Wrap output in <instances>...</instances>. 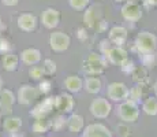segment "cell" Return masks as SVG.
Instances as JSON below:
<instances>
[{"label": "cell", "instance_id": "cell-1", "mask_svg": "<svg viewBox=\"0 0 157 137\" xmlns=\"http://www.w3.org/2000/svg\"><path fill=\"white\" fill-rule=\"evenodd\" d=\"M134 50L141 55L155 54L157 50V36L147 30H141L134 40Z\"/></svg>", "mask_w": 157, "mask_h": 137}, {"label": "cell", "instance_id": "cell-2", "mask_svg": "<svg viewBox=\"0 0 157 137\" xmlns=\"http://www.w3.org/2000/svg\"><path fill=\"white\" fill-rule=\"evenodd\" d=\"M108 66V60L104 55L98 52H90L89 56L83 60L82 69L90 77H97V75L102 74Z\"/></svg>", "mask_w": 157, "mask_h": 137}, {"label": "cell", "instance_id": "cell-3", "mask_svg": "<svg viewBox=\"0 0 157 137\" xmlns=\"http://www.w3.org/2000/svg\"><path fill=\"white\" fill-rule=\"evenodd\" d=\"M116 112H117V117L124 123H134L137 122L138 117H140V104L127 99L126 102L119 103Z\"/></svg>", "mask_w": 157, "mask_h": 137}, {"label": "cell", "instance_id": "cell-4", "mask_svg": "<svg viewBox=\"0 0 157 137\" xmlns=\"http://www.w3.org/2000/svg\"><path fill=\"white\" fill-rule=\"evenodd\" d=\"M40 96V91L37 87L30 84H22L17 91V102L22 106H30L36 103Z\"/></svg>", "mask_w": 157, "mask_h": 137}, {"label": "cell", "instance_id": "cell-5", "mask_svg": "<svg viewBox=\"0 0 157 137\" xmlns=\"http://www.w3.org/2000/svg\"><path fill=\"white\" fill-rule=\"evenodd\" d=\"M130 95V88L124 82L115 81L108 84L107 87V96L109 100H112L115 103H123L128 99Z\"/></svg>", "mask_w": 157, "mask_h": 137}, {"label": "cell", "instance_id": "cell-6", "mask_svg": "<svg viewBox=\"0 0 157 137\" xmlns=\"http://www.w3.org/2000/svg\"><path fill=\"white\" fill-rule=\"evenodd\" d=\"M90 114L97 119H105L109 117L111 111H112V106H111L109 100L105 97H96L92 100L89 106Z\"/></svg>", "mask_w": 157, "mask_h": 137}, {"label": "cell", "instance_id": "cell-7", "mask_svg": "<svg viewBox=\"0 0 157 137\" xmlns=\"http://www.w3.org/2000/svg\"><path fill=\"white\" fill-rule=\"evenodd\" d=\"M71 44V37L62 30H55L49 36V47L55 52H64Z\"/></svg>", "mask_w": 157, "mask_h": 137}, {"label": "cell", "instance_id": "cell-8", "mask_svg": "<svg viewBox=\"0 0 157 137\" xmlns=\"http://www.w3.org/2000/svg\"><path fill=\"white\" fill-rule=\"evenodd\" d=\"M142 11L144 10H142V7H141V4H138V3L134 2V0H130V2L124 3V4L122 6L120 13H122V17L124 21L135 23L142 18V15H144Z\"/></svg>", "mask_w": 157, "mask_h": 137}, {"label": "cell", "instance_id": "cell-9", "mask_svg": "<svg viewBox=\"0 0 157 137\" xmlns=\"http://www.w3.org/2000/svg\"><path fill=\"white\" fill-rule=\"evenodd\" d=\"M55 110H56L55 96H48L34 106V108L30 111V115H32L34 119H37V118H47L48 115L52 111H55Z\"/></svg>", "mask_w": 157, "mask_h": 137}, {"label": "cell", "instance_id": "cell-10", "mask_svg": "<svg viewBox=\"0 0 157 137\" xmlns=\"http://www.w3.org/2000/svg\"><path fill=\"white\" fill-rule=\"evenodd\" d=\"M55 107L57 114H72V110L75 107V100L74 97L71 96V93L64 92V93H60V95L55 96Z\"/></svg>", "mask_w": 157, "mask_h": 137}, {"label": "cell", "instance_id": "cell-11", "mask_svg": "<svg viewBox=\"0 0 157 137\" xmlns=\"http://www.w3.org/2000/svg\"><path fill=\"white\" fill-rule=\"evenodd\" d=\"M102 21V8L97 4L89 6L86 8V11L83 13V23L86 27L94 29L101 23Z\"/></svg>", "mask_w": 157, "mask_h": 137}, {"label": "cell", "instance_id": "cell-12", "mask_svg": "<svg viewBox=\"0 0 157 137\" xmlns=\"http://www.w3.org/2000/svg\"><path fill=\"white\" fill-rule=\"evenodd\" d=\"M60 19H62V14H60L59 10H56L53 7L45 8L40 17L41 23L47 29H55V27H57V25L60 23Z\"/></svg>", "mask_w": 157, "mask_h": 137}, {"label": "cell", "instance_id": "cell-13", "mask_svg": "<svg viewBox=\"0 0 157 137\" xmlns=\"http://www.w3.org/2000/svg\"><path fill=\"white\" fill-rule=\"evenodd\" d=\"M104 56L107 58V60L111 65H116V66H122L126 60L130 59L127 51L123 47H116V45H113L111 50H108L104 54Z\"/></svg>", "mask_w": 157, "mask_h": 137}, {"label": "cell", "instance_id": "cell-14", "mask_svg": "<svg viewBox=\"0 0 157 137\" xmlns=\"http://www.w3.org/2000/svg\"><path fill=\"white\" fill-rule=\"evenodd\" d=\"M128 37V30L122 25H115L108 32V40L116 47H123Z\"/></svg>", "mask_w": 157, "mask_h": 137}, {"label": "cell", "instance_id": "cell-15", "mask_svg": "<svg viewBox=\"0 0 157 137\" xmlns=\"http://www.w3.org/2000/svg\"><path fill=\"white\" fill-rule=\"evenodd\" d=\"M17 102V95L10 89H3L0 92V111L4 114L6 117L11 114L13 111V106Z\"/></svg>", "mask_w": 157, "mask_h": 137}, {"label": "cell", "instance_id": "cell-16", "mask_svg": "<svg viewBox=\"0 0 157 137\" xmlns=\"http://www.w3.org/2000/svg\"><path fill=\"white\" fill-rule=\"evenodd\" d=\"M82 137H112V132L104 123H89L83 129Z\"/></svg>", "mask_w": 157, "mask_h": 137}, {"label": "cell", "instance_id": "cell-17", "mask_svg": "<svg viewBox=\"0 0 157 137\" xmlns=\"http://www.w3.org/2000/svg\"><path fill=\"white\" fill-rule=\"evenodd\" d=\"M37 23H38L37 17H36L34 14H32V13L21 14L19 17H18V19H17L18 27H19L21 30H23V32H26V33H30V32H33V30H36Z\"/></svg>", "mask_w": 157, "mask_h": 137}, {"label": "cell", "instance_id": "cell-18", "mask_svg": "<svg viewBox=\"0 0 157 137\" xmlns=\"http://www.w3.org/2000/svg\"><path fill=\"white\" fill-rule=\"evenodd\" d=\"M83 81L79 75L77 74H70L64 78L63 81V87L68 93H78L83 89Z\"/></svg>", "mask_w": 157, "mask_h": 137}, {"label": "cell", "instance_id": "cell-19", "mask_svg": "<svg viewBox=\"0 0 157 137\" xmlns=\"http://www.w3.org/2000/svg\"><path fill=\"white\" fill-rule=\"evenodd\" d=\"M21 60H22V63H25V65L28 66H36L38 62L41 60V51L37 50V48H25V50L21 52Z\"/></svg>", "mask_w": 157, "mask_h": 137}, {"label": "cell", "instance_id": "cell-20", "mask_svg": "<svg viewBox=\"0 0 157 137\" xmlns=\"http://www.w3.org/2000/svg\"><path fill=\"white\" fill-rule=\"evenodd\" d=\"M22 127V119L15 115H8L3 119V129L8 135H17L19 129Z\"/></svg>", "mask_w": 157, "mask_h": 137}, {"label": "cell", "instance_id": "cell-21", "mask_svg": "<svg viewBox=\"0 0 157 137\" xmlns=\"http://www.w3.org/2000/svg\"><path fill=\"white\" fill-rule=\"evenodd\" d=\"M52 129V121L48 118H37L32 125V132L36 136H45Z\"/></svg>", "mask_w": 157, "mask_h": 137}, {"label": "cell", "instance_id": "cell-22", "mask_svg": "<svg viewBox=\"0 0 157 137\" xmlns=\"http://www.w3.org/2000/svg\"><path fill=\"white\" fill-rule=\"evenodd\" d=\"M67 129L71 133H79L85 129V119L81 114H71L67 118Z\"/></svg>", "mask_w": 157, "mask_h": 137}, {"label": "cell", "instance_id": "cell-23", "mask_svg": "<svg viewBox=\"0 0 157 137\" xmlns=\"http://www.w3.org/2000/svg\"><path fill=\"white\" fill-rule=\"evenodd\" d=\"M2 65L6 71H15L18 69V65H19V56L13 52L4 54L2 58Z\"/></svg>", "mask_w": 157, "mask_h": 137}, {"label": "cell", "instance_id": "cell-24", "mask_svg": "<svg viewBox=\"0 0 157 137\" xmlns=\"http://www.w3.org/2000/svg\"><path fill=\"white\" fill-rule=\"evenodd\" d=\"M146 95V85L145 84H135L132 88H130V95L128 99L135 102L137 104H140L141 102H144V97ZM146 99V97H145Z\"/></svg>", "mask_w": 157, "mask_h": 137}, {"label": "cell", "instance_id": "cell-25", "mask_svg": "<svg viewBox=\"0 0 157 137\" xmlns=\"http://www.w3.org/2000/svg\"><path fill=\"white\" fill-rule=\"evenodd\" d=\"M102 88V82L98 77H87L83 81V89L90 95H97Z\"/></svg>", "mask_w": 157, "mask_h": 137}, {"label": "cell", "instance_id": "cell-26", "mask_svg": "<svg viewBox=\"0 0 157 137\" xmlns=\"http://www.w3.org/2000/svg\"><path fill=\"white\" fill-rule=\"evenodd\" d=\"M142 111L149 117L157 115V96H147L142 102Z\"/></svg>", "mask_w": 157, "mask_h": 137}, {"label": "cell", "instance_id": "cell-27", "mask_svg": "<svg viewBox=\"0 0 157 137\" xmlns=\"http://www.w3.org/2000/svg\"><path fill=\"white\" fill-rule=\"evenodd\" d=\"M132 80H134L135 84H145L147 82V77H149V73H147V69L145 66H137L135 70L131 74Z\"/></svg>", "mask_w": 157, "mask_h": 137}, {"label": "cell", "instance_id": "cell-28", "mask_svg": "<svg viewBox=\"0 0 157 137\" xmlns=\"http://www.w3.org/2000/svg\"><path fill=\"white\" fill-rule=\"evenodd\" d=\"M29 77L32 78L33 81H43L45 77L43 66H32V67L29 69Z\"/></svg>", "mask_w": 157, "mask_h": 137}, {"label": "cell", "instance_id": "cell-29", "mask_svg": "<svg viewBox=\"0 0 157 137\" xmlns=\"http://www.w3.org/2000/svg\"><path fill=\"white\" fill-rule=\"evenodd\" d=\"M51 121H52V129H55V130H60L64 126H67V118H64V115H62V114H56L53 117V119H51Z\"/></svg>", "mask_w": 157, "mask_h": 137}, {"label": "cell", "instance_id": "cell-30", "mask_svg": "<svg viewBox=\"0 0 157 137\" xmlns=\"http://www.w3.org/2000/svg\"><path fill=\"white\" fill-rule=\"evenodd\" d=\"M68 4L75 11H83L89 7L90 0H68Z\"/></svg>", "mask_w": 157, "mask_h": 137}, {"label": "cell", "instance_id": "cell-31", "mask_svg": "<svg viewBox=\"0 0 157 137\" xmlns=\"http://www.w3.org/2000/svg\"><path fill=\"white\" fill-rule=\"evenodd\" d=\"M43 69L45 75H53L56 73V62L52 59H44L43 62Z\"/></svg>", "mask_w": 157, "mask_h": 137}, {"label": "cell", "instance_id": "cell-32", "mask_svg": "<svg viewBox=\"0 0 157 137\" xmlns=\"http://www.w3.org/2000/svg\"><path fill=\"white\" fill-rule=\"evenodd\" d=\"M156 56L155 54H146V55H141V62H142V66H145L146 69L155 67L156 65Z\"/></svg>", "mask_w": 157, "mask_h": 137}, {"label": "cell", "instance_id": "cell-33", "mask_svg": "<svg viewBox=\"0 0 157 137\" xmlns=\"http://www.w3.org/2000/svg\"><path fill=\"white\" fill-rule=\"evenodd\" d=\"M38 91H40V93H43V95H48V93L52 91V82L49 80H44L40 81V84H38Z\"/></svg>", "mask_w": 157, "mask_h": 137}, {"label": "cell", "instance_id": "cell-34", "mask_svg": "<svg viewBox=\"0 0 157 137\" xmlns=\"http://www.w3.org/2000/svg\"><path fill=\"white\" fill-rule=\"evenodd\" d=\"M116 132H117V136L119 137H128L131 135V129L128 127V123H119L116 126Z\"/></svg>", "mask_w": 157, "mask_h": 137}, {"label": "cell", "instance_id": "cell-35", "mask_svg": "<svg viewBox=\"0 0 157 137\" xmlns=\"http://www.w3.org/2000/svg\"><path fill=\"white\" fill-rule=\"evenodd\" d=\"M135 67H137V66L134 65V62H132L131 59H127L122 66H120L122 71H123V73H126V74H132V71L135 70Z\"/></svg>", "mask_w": 157, "mask_h": 137}, {"label": "cell", "instance_id": "cell-36", "mask_svg": "<svg viewBox=\"0 0 157 137\" xmlns=\"http://www.w3.org/2000/svg\"><path fill=\"white\" fill-rule=\"evenodd\" d=\"M11 50V42L7 40V38H0V54H8Z\"/></svg>", "mask_w": 157, "mask_h": 137}, {"label": "cell", "instance_id": "cell-37", "mask_svg": "<svg viewBox=\"0 0 157 137\" xmlns=\"http://www.w3.org/2000/svg\"><path fill=\"white\" fill-rule=\"evenodd\" d=\"M112 47H113V44L109 40H108V38H105V40H101V42H100V50H101L102 54H105L108 50H111Z\"/></svg>", "mask_w": 157, "mask_h": 137}, {"label": "cell", "instance_id": "cell-38", "mask_svg": "<svg viewBox=\"0 0 157 137\" xmlns=\"http://www.w3.org/2000/svg\"><path fill=\"white\" fill-rule=\"evenodd\" d=\"M2 3L4 6H7V7H14V6H17L19 3V0H2Z\"/></svg>", "mask_w": 157, "mask_h": 137}, {"label": "cell", "instance_id": "cell-39", "mask_svg": "<svg viewBox=\"0 0 157 137\" xmlns=\"http://www.w3.org/2000/svg\"><path fill=\"white\" fill-rule=\"evenodd\" d=\"M146 6H157V0H144Z\"/></svg>", "mask_w": 157, "mask_h": 137}, {"label": "cell", "instance_id": "cell-40", "mask_svg": "<svg viewBox=\"0 0 157 137\" xmlns=\"http://www.w3.org/2000/svg\"><path fill=\"white\" fill-rule=\"evenodd\" d=\"M3 87H4V82H3V80H2V77H0V92H2V91H3V89H4V88H3Z\"/></svg>", "mask_w": 157, "mask_h": 137}, {"label": "cell", "instance_id": "cell-41", "mask_svg": "<svg viewBox=\"0 0 157 137\" xmlns=\"http://www.w3.org/2000/svg\"><path fill=\"white\" fill-rule=\"evenodd\" d=\"M153 91H155V93H156V96H157V81L153 84Z\"/></svg>", "mask_w": 157, "mask_h": 137}, {"label": "cell", "instance_id": "cell-42", "mask_svg": "<svg viewBox=\"0 0 157 137\" xmlns=\"http://www.w3.org/2000/svg\"><path fill=\"white\" fill-rule=\"evenodd\" d=\"M115 2H116V3H123V4H124V3L130 2V0H115Z\"/></svg>", "mask_w": 157, "mask_h": 137}, {"label": "cell", "instance_id": "cell-43", "mask_svg": "<svg viewBox=\"0 0 157 137\" xmlns=\"http://www.w3.org/2000/svg\"><path fill=\"white\" fill-rule=\"evenodd\" d=\"M33 137H47V136H36V135H34Z\"/></svg>", "mask_w": 157, "mask_h": 137}, {"label": "cell", "instance_id": "cell-44", "mask_svg": "<svg viewBox=\"0 0 157 137\" xmlns=\"http://www.w3.org/2000/svg\"><path fill=\"white\" fill-rule=\"evenodd\" d=\"M0 26H2V17H0Z\"/></svg>", "mask_w": 157, "mask_h": 137}, {"label": "cell", "instance_id": "cell-45", "mask_svg": "<svg viewBox=\"0 0 157 137\" xmlns=\"http://www.w3.org/2000/svg\"><path fill=\"white\" fill-rule=\"evenodd\" d=\"M57 137H63V136H57Z\"/></svg>", "mask_w": 157, "mask_h": 137}]
</instances>
